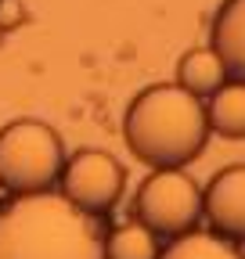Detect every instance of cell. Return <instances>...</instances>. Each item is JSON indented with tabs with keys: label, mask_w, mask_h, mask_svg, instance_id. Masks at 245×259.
<instances>
[{
	"label": "cell",
	"mask_w": 245,
	"mask_h": 259,
	"mask_svg": "<svg viewBox=\"0 0 245 259\" xmlns=\"http://www.w3.org/2000/svg\"><path fill=\"white\" fill-rule=\"evenodd\" d=\"M159 234H151L141 220L119 223L105 234V259H155Z\"/></svg>",
	"instance_id": "8fae6325"
},
{
	"label": "cell",
	"mask_w": 245,
	"mask_h": 259,
	"mask_svg": "<svg viewBox=\"0 0 245 259\" xmlns=\"http://www.w3.org/2000/svg\"><path fill=\"white\" fill-rule=\"evenodd\" d=\"M123 134L127 148L151 169L188 166L209 141L202 97L177 83L144 87L123 115Z\"/></svg>",
	"instance_id": "7a4b0ae2"
},
{
	"label": "cell",
	"mask_w": 245,
	"mask_h": 259,
	"mask_svg": "<svg viewBox=\"0 0 245 259\" xmlns=\"http://www.w3.org/2000/svg\"><path fill=\"white\" fill-rule=\"evenodd\" d=\"M213 54L224 61L227 79L245 76V0H224L213 15Z\"/></svg>",
	"instance_id": "52a82bcc"
},
{
	"label": "cell",
	"mask_w": 245,
	"mask_h": 259,
	"mask_svg": "<svg viewBox=\"0 0 245 259\" xmlns=\"http://www.w3.org/2000/svg\"><path fill=\"white\" fill-rule=\"evenodd\" d=\"M137 220L159 238H177L191 231L202 216V187L184 173V166L155 169L134 198Z\"/></svg>",
	"instance_id": "277c9868"
},
{
	"label": "cell",
	"mask_w": 245,
	"mask_h": 259,
	"mask_svg": "<svg viewBox=\"0 0 245 259\" xmlns=\"http://www.w3.org/2000/svg\"><path fill=\"white\" fill-rule=\"evenodd\" d=\"M202 112H206V126L213 134H224L231 141L245 137V83L241 79H224L209 94Z\"/></svg>",
	"instance_id": "ba28073f"
},
{
	"label": "cell",
	"mask_w": 245,
	"mask_h": 259,
	"mask_svg": "<svg viewBox=\"0 0 245 259\" xmlns=\"http://www.w3.org/2000/svg\"><path fill=\"white\" fill-rule=\"evenodd\" d=\"M202 212L213 231L241 241L245 238V166H227L202 191Z\"/></svg>",
	"instance_id": "8992f818"
},
{
	"label": "cell",
	"mask_w": 245,
	"mask_h": 259,
	"mask_svg": "<svg viewBox=\"0 0 245 259\" xmlns=\"http://www.w3.org/2000/svg\"><path fill=\"white\" fill-rule=\"evenodd\" d=\"M224 79H227V69L209 47H195L177 61V87H184L195 97H209Z\"/></svg>",
	"instance_id": "9c48e42d"
},
{
	"label": "cell",
	"mask_w": 245,
	"mask_h": 259,
	"mask_svg": "<svg viewBox=\"0 0 245 259\" xmlns=\"http://www.w3.org/2000/svg\"><path fill=\"white\" fill-rule=\"evenodd\" d=\"M155 259H241V241H231L224 234L184 231L166 248H159Z\"/></svg>",
	"instance_id": "30bf717a"
},
{
	"label": "cell",
	"mask_w": 245,
	"mask_h": 259,
	"mask_svg": "<svg viewBox=\"0 0 245 259\" xmlns=\"http://www.w3.org/2000/svg\"><path fill=\"white\" fill-rule=\"evenodd\" d=\"M0 259H105L101 220L51 187L8 194L0 202Z\"/></svg>",
	"instance_id": "6da1fadb"
},
{
	"label": "cell",
	"mask_w": 245,
	"mask_h": 259,
	"mask_svg": "<svg viewBox=\"0 0 245 259\" xmlns=\"http://www.w3.org/2000/svg\"><path fill=\"white\" fill-rule=\"evenodd\" d=\"M58 180H61V194H65L76 209H83L90 216H105L123 198L127 169H123L108 151L87 148V151H76L72 158H65Z\"/></svg>",
	"instance_id": "5b68a950"
},
{
	"label": "cell",
	"mask_w": 245,
	"mask_h": 259,
	"mask_svg": "<svg viewBox=\"0 0 245 259\" xmlns=\"http://www.w3.org/2000/svg\"><path fill=\"white\" fill-rule=\"evenodd\" d=\"M61 166H65V148L47 122L18 119L0 130V191H47L58 180Z\"/></svg>",
	"instance_id": "3957f363"
}]
</instances>
